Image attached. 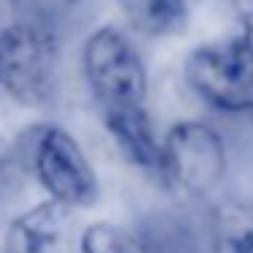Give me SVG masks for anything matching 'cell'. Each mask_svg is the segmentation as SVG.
Masks as SVG:
<instances>
[{
  "instance_id": "obj_10",
  "label": "cell",
  "mask_w": 253,
  "mask_h": 253,
  "mask_svg": "<svg viewBox=\"0 0 253 253\" xmlns=\"http://www.w3.org/2000/svg\"><path fill=\"white\" fill-rule=\"evenodd\" d=\"M79 251L82 253H153L150 245L139 234L123 229L115 223H90L79 237Z\"/></svg>"
},
{
  "instance_id": "obj_6",
  "label": "cell",
  "mask_w": 253,
  "mask_h": 253,
  "mask_svg": "<svg viewBox=\"0 0 253 253\" xmlns=\"http://www.w3.org/2000/svg\"><path fill=\"white\" fill-rule=\"evenodd\" d=\"M6 253H74L71 210L41 202L14 218L6 231Z\"/></svg>"
},
{
  "instance_id": "obj_2",
  "label": "cell",
  "mask_w": 253,
  "mask_h": 253,
  "mask_svg": "<svg viewBox=\"0 0 253 253\" xmlns=\"http://www.w3.org/2000/svg\"><path fill=\"white\" fill-rule=\"evenodd\" d=\"M82 71L101 117L147 109V68L131 36L117 25H101L87 36Z\"/></svg>"
},
{
  "instance_id": "obj_1",
  "label": "cell",
  "mask_w": 253,
  "mask_h": 253,
  "mask_svg": "<svg viewBox=\"0 0 253 253\" xmlns=\"http://www.w3.org/2000/svg\"><path fill=\"white\" fill-rule=\"evenodd\" d=\"M63 41L28 0H0V90L22 106H44L57 87Z\"/></svg>"
},
{
  "instance_id": "obj_4",
  "label": "cell",
  "mask_w": 253,
  "mask_h": 253,
  "mask_svg": "<svg viewBox=\"0 0 253 253\" xmlns=\"http://www.w3.org/2000/svg\"><path fill=\"white\" fill-rule=\"evenodd\" d=\"M226 174V144L212 126L182 120L161 139L158 177L185 196H204Z\"/></svg>"
},
{
  "instance_id": "obj_9",
  "label": "cell",
  "mask_w": 253,
  "mask_h": 253,
  "mask_svg": "<svg viewBox=\"0 0 253 253\" xmlns=\"http://www.w3.org/2000/svg\"><path fill=\"white\" fill-rule=\"evenodd\" d=\"M212 253H248L253 245V202H223L210 226Z\"/></svg>"
},
{
  "instance_id": "obj_8",
  "label": "cell",
  "mask_w": 253,
  "mask_h": 253,
  "mask_svg": "<svg viewBox=\"0 0 253 253\" xmlns=\"http://www.w3.org/2000/svg\"><path fill=\"white\" fill-rule=\"evenodd\" d=\"M126 22L142 36H171L188 22V0H115Z\"/></svg>"
},
{
  "instance_id": "obj_12",
  "label": "cell",
  "mask_w": 253,
  "mask_h": 253,
  "mask_svg": "<svg viewBox=\"0 0 253 253\" xmlns=\"http://www.w3.org/2000/svg\"><path fill=\"white\" fill-rule=\"evenodd\" d=\"M8 188V155L3 150V142H0V196L6 193Z\"/></svg>"
},
{
  "instance_id": "obj_7",
  "label": "cell",
  "mask_w": 253,
  "mask_h": 253,
  "mask_svg": "<svg viewBox=\"0 0 253 253\" xmlns=\"http://www.w3.org/2000/svg\"><path fill=\"white\" fill-rule=\"evenodd\" d=\"M104 126L128 164L158 174L161 142L153 131V120H150L147 109H128V112L104 115Z\"/></svg>"
},
{
  "instance_id": "obj_5",
  "label": "cell",
  "mask_w": 253,
  "mask_h": 253,
  "mask_svg": "<svg viewBox=\"0 0 253 253\" xmlns=\"http://www.w3.org/2000/svg\"><path fill=\"white\" fill-rule=\"evenodd\" d=\"M30 164L49 202L66 210L90 207L98 199V177L84 150L68 131L57 126H41L33 133Z\"/></svg>"
},
{
  "instance_id": "obj_11",
  "label": "cell",
  "mask_w": 253,
  "mask_h": 253,
  "mask_svg": "<svg viewBox=\"0 0 253 253\" xmlns=\"http://www.w3.org/2000/svg\"><path fill=\"white\" fill-rule=\"evenodd\" d=\"M28 6L60 41L77 33L90 14V0H28Z\"/></svg>"
},
{
  "instance_id": "obj_13",
  "label": "cell",
  "mask_w": 253,
  "mask_h": 253,
  "mask_svg": "<svg viewBox=\"0 0 253 253\" xmlns=\"http://www.w3.org/2000/svg\"><path fill=\"white\" fill-rule=\"evenodd\" d=\"M248 253H253V245H251V251H248Z\"/></svg>"
},
{
  "instance_id": "obj_3",
  "label": "cell",
  "mask_w": 253,
  "mask_h": 253,
  "mask_svg": "<svg viewBox=\"0 0 253 253\" xmlns=\"http://www.w3.org/2000/svg\"><path fill=\"white\" fill-rule=\"evenodd\" d=\"M185 84L220 112L253 109V28L199 44L182 63Z\"/></svg>"
}]
</instances>
